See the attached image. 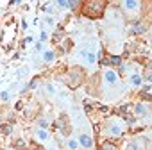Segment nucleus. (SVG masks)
Listing matches in <instances>:
<instances>
[{
	"label": "nucleus",
	"instance_id": "nucleus-1",
	"mask_svg": "<svg viewBox=\"0 0 152 150\" xmlns=\"http://www.w3.org/2000/svg\"><path fill=\"white\" fill-rule=\"evenodd\" d=\"M82 7H84V14H88L90 18H98V16L104 13L106 2H98V0H90V2H84V4H82Z\"/></svg>",
	"mask_w": 152,
	"mask_h": 150
},
{
	"label": "nucleus",
	"instance_id": "nucleus-2",
	"mask_svg": "<svg viewBox=\"0 0 152 150\" xmlns=\"http://www.w3.org/2000/svg\"><path fill=\"white\" fill-rule=\"evenodd\" d=\"M81 80H82V73H81L79 70H74V72L68 75V84L72 86V88H77V86L81 84Z\"/></svg>",
	"mask_w": 152,
	"mask_h": 150
},
{
	"label": "nucleus",
	"instance_id": "nucleus-3",
	"mask_svg": "<svg viewBox=\"0 0 152 150\" xmlns=\"http://www.w3.org/2000/svg\"><path fill=\"white\" fill-rule=\"evenodd\" d=\"M79 143H81L84 148H93V139H91V136H88V134H82V136L79 138Z\"/></svg>",
	"mask_w": 152,
	"mask_h": 150
},
{
	"label": "nucleus",
	"instance_id": "nucleus-4",
	"mask_svg": "<svg viewBox=\"0 0 152 150\" xmlns=\"http://www.w3.org/2000/svg\"><path fill=\"white\" fill-rule=\"evenodd\" d=\"M147 31V25L145 23H134L131 29H129V32H131V34H143Z\"/></svg>",
	"mask_w": 152,
	"mask_h": 150
},
{
	"label": "nucleus",
	"instance_id": "nucleus-5",
	"mask_svg": "<svg viewBox=\"0 0 152 150\" xmlns=\"http://www.w3.org/2000/svg\"><path fill=\"white\" fill-rule=\"evenodd\" d=\"M104 79L109 82V84H115V82L118 80V73H116V72H113V70H107V72L104 73Z\"/></svg>",
	"mask_w": 152,
	"mask_h": 150
},
{
	"label": "nucleus",
	"instance_id": "nucleus-6",
	"mask_svg": "<svg viewBox=\"0 0 152 150\" xmlns=\"http://www.w3.org/2000/svg\"><path fill=\"white\" fill-rule=\"evenodd\" d=\"M107 134H109V136H122V127L109 125V127H107Z\"/></svg>",
	"mask_w": 152,
	"mask_h": 150
},
{
	"label": "nucleus",
	"instance_id": "nucleus-7",
	"mask_svg": "<svg viewBox=\"0 0 152 150\" xmlns=\"http://www.w3.org/2000/svg\"><path fill=\"white\" fill-rule=\"evenodd\" d=\"M123 6H125L129 11H134L136 7H140V2H136V0H127V2H123Z\"/></svg>",
	"mask_w": 152,
	"mask_h": 150
},
{
	"label": "nucleus",
	"instance_id": "nucleus-8",
	"mask_svg": "<svg viewBox=\"0 0 152 150\" xmlns=\"http://www.w3.org/2000/svg\"><path fill=\"white\" fill-rule=\"evenodd\" d=\"M100 150H116V145H115V143H111V141H102Z\"/></svg>",
	"mask_w": 152,
	"mask_h": 150
},
{
	"label": "nucleus",
	"instance_id": "nucleus-9",
	"mask_svg": "<svg viewBox=\"0 0 152 150\" xmlns=\"http://www.w3.org/2000/svg\"><path fill=\"white\" fill-rule=\"evenodd\" d=\"M109 63L113 64V66H122V57H118V55H111V57H109Z\"/></svg>",
	"mask_w": 152,
	"mask_h": 150
},
{
	"label": "nucleus",
	"instance_id": "nucleus-10",
	"mask_svg": "<svg viewBox=\"0 0 152 150\" xmlns=\"http://www.w3.org/2000/svg\"><path fill=\"white\" fill-rule=\"evenodd\" d=\"M0 131H2V134L9 136V134L13 132V127H11V123H6V125H2V127H0Z\"/></svg>",
	"mask_w": 152,
	"mask_h": 150
},
{
	"label": "nucleus",
	"instance_id": "nucleus-11",
	"mask_svg": "<svg viewBox=\"0 0 152 150\" xmlns=\"http://www.w3.org/2000/svg\"><path fill=\"white\" fill-rule=\"evenodd\" d=\"M54 57H56V52H54V50H49V52H45V55H43V59H45L47 63L54 61Z\"/></svg>",
	"mask_w": 152,
	"mask_h": 150
},
{
	"label": "nucleus",
	"instance_id": "nucleus-12",
	"mask_svg": "<svg viewBox=\"0 0 152 150\" xmlns=\"http://www.w3.org/2000/svg\"><path fill=\"white\" fill-rule=\"evenodd\" d=\"M131 84H133V86H140V84H141V77H140V75H133V77H131Z\"/></svg>",
	"mask_w": 152,
	"mask_h": 150
},
{
	"label": "nucleus",
	"instance_id": "nucleus-13",
	"mask_svg": "<svg viewBox=\"0 0 152 150\" xmlns=\"http://www.w3.org/2000/svg\"><path fill=\"white\" fill-rule=\"evenodd\" d=\"M145 113H147V109H145V105H143V104L136 105V114H138V116H141V114H145Z\"/></svg>",
	"mask_w": 152,
	"mask_h": 150
},
{
	"label": "nucleus",
	"instance_id": "nucleus-14",
	"mask_svg": "<svg viewBox=\"0 0 152 150\" xmlns=\"http://www.w3.org/2000/svg\"><path fill=\"white\" fill-rule=\"evenodd\" d=\"M129 111H131V107H129V105H122L120 109H118V113H120V114H123V116H127V113H129Z\"/></svg>",
	"mask_w": 152,
	"mask_h": 150
},
{
	"label": "nucleus",
	"instance_id": "nucleus-15",
	"mask_svg": "<svg viewBox=\"0 0 152 150\" xmlns=\"http://www.w3.org/2000/svg\"><path fill=\"white\" fill-rule=\"evenodd\" d=\"M0 100H2V102H7V100H9V93H7V91H2V93H0Z\"/></svg>",
	"mask_w": 152,
	"mask_h": 150
},
{
	"label": "nucleus",
	"instance_id": "nucleus-16",
	"mask_svg": "<svg viewBox=\"0 0 152 150\" xmlns=\"http://www.w3.org/2000/svg\"><path fill=\"white\" fill-rule=\"evenodd\" d=\"M81 6H82V4L77 2V0H75V2H68V7H70V9H75V7H81Z\"/></svg>",
	"mask_w": 152,
	"mask_h": 150
},
{
	"label": "nucleus",
	"instance_id": "nucleus-17",
	"mask_svg": "<svg viewBox=\"0 0 152 150\" xmlns=\"http://www.w3.org/2000/svg\"><path fill=\"white\" fill-rule=\"evenodd\" d=\"M68 146H70V150H77V141L70 139V141H68Z\"/></svg>",
	"mask_w": 152,
	"mask_h": 150
},
{
	"label": "nucleus",
	"instance_id": "nucleus-18",
	"mask_svg": "<svg viewBox=\"0 0 152 150\" xmlns=\"http://www.w3.org/2000/svg\"><path fill=\"white\" fill-rule=\"evenodd\" d=\"M38 123H39V127H41V129H47V125H49V122H47V120H43V118H41Z\"/></svg>",
	"mask_w": 152,
	"mask_h": 150
},
{
	"label": "nucleus",
	"instance_id": "nucleus-19",
	"mask_svg": "<svg viewBox=\"0 0 152 150\" xmlns=\"http://www.w3.org/2000/svg\"><path fill=\"white\" fill-rule=\"evenodd\" d=\"M38 136H39V139H47V138H49V134H47L45 131H39V132H38Z\"/></svg>",
	"mask_w": 152,
	"mask_h": 150
},
{
	"label": "nucleus",
	"instance_id": "nucleus-20",
	"mask_svg": "<svg viewBox=\"0 0 152 150\" xmlns=\"http://www.w3.org/2000/svg\"><path fill=\"white\" fill-rule=\"evenodd\" d=\"M57 7H68V2H64V0H59V2H57Z\"/></svg>",
	"mask_w": 152,
	"mask_h": 150
},
{
	"label": "nucleus",
	"instance_id": "nucleus-21",
	"mask_svg": "<svg viewBox=\"0 0 152 150\" xmlns=\"http://www.w3.org/2000/svg\"><path fill=\"white\" fill-rule=\"evenodd\" d=\"M54 39H56V41H61V39H63V32H61V31H57V32H56V36H54Z\"/></svg>",
	"mask_w": 152,
	"mask_h": 150
},
{
	"label": "nucleus",
	"instance_id": "nucleus-22",
	"mask_svg": "<svg viewBox=\"0 0 152 150\" xmlns=\"http://www.w3.org/2000/svg\"><path fill=\"white\" fill-rule=\"evenodd\" d=\"M86 57H88V63H93L95 61V55L93 54H86Z\"/></svg>",
	"mask_w": 152,
	"mask_h": 150
},
{
	"label": "nucleus",
	"instance_id": "nucleus-23",
	"mask_svg": "<svg viewBox=\"0 0 152 150\" xmlns=\"http://www.w3.org/2000/svg\"><path fill=\"white\" fill-rule=\"evenodd\" d=\"M21 107H24V102H16V105H14V109H16V111H20Z\"/></svg>",
	"mask_w": 152,
	"mask_h": 150
},
{
	"label": "nucleus",
	"instance_id": "nucleus-24",
	"mask_svg": "<svg viewBox=\"0 0 152 150\" xmlns=\"http://www.w3.org/2000/svg\"><path fill=\"white\" fill-rule=\"evenodd\" d=\"M39 39H41V41H45V39H47V32H45V31H43V32H41V36H39Z\"/></svg>",
	"mask_w": 152,
	"mask_h": 150
},
{
	"label": "nucleus",
	"instance_id": "nucleus-25",
	"mask_svg": "<svg viewBox=\"0 0 152 150\" xmlns=\"http://www.w3.org/2000/svg\"><path fill=\"white\" fill-rule=\"evenodd\" d=\"M24 145H25V143H24V141H21V139H18V141H16V146H20V148H21V146H24Z\"/></svg>",
	"mask_w": 152,
	"mask_h": 150
},
{
	"label": "nucleus",
	"instance_id": "nucleus-26",
	"mask_svg": "<svg viewBox=\"0 0 152 150\" xmlns=\"http://www.w3.org/2000/svg\"><path fill=\"white\" fill-rule=\"evenodd\" d=\"M93 129H95V132H98V131H100V125H98V123H95V125H93Z\"/></svg>",
	"mask_w": 152,
	"mask_h": 150
},
{
	"label": "nucleus",
	"instance_id": "nucleus-27",
	"mask_svg": "<svg viewBox=\"0 0 152 150\" xmlns=\"http://www.w3.org/2000/svg\"><path fill=\"white\" fill-rule=\"evenodd\" d=\"M50 150H54V148H50Z\"/></svg>",
	"mask_w": 152,
	"mask_h": 150
}]
</instances>
